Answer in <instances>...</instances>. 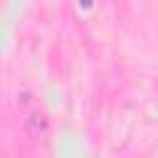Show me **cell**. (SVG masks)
<instances>
[{"mask_svg":"<svg viewBox=\"0 0 158 158\" xmlns=\"http://www.w3.org/2000/svg\"><path fill=\"white\" fill-rule=\"evenodd\" d=\"M25 128H27L30 136H40V133H44V131L49 128V118H47L44 114H32V116L25 121Z\"/></svg>","mask_w":158,"mask_h":158,"instance_id":"1","label":"cell"}]
</instances>
